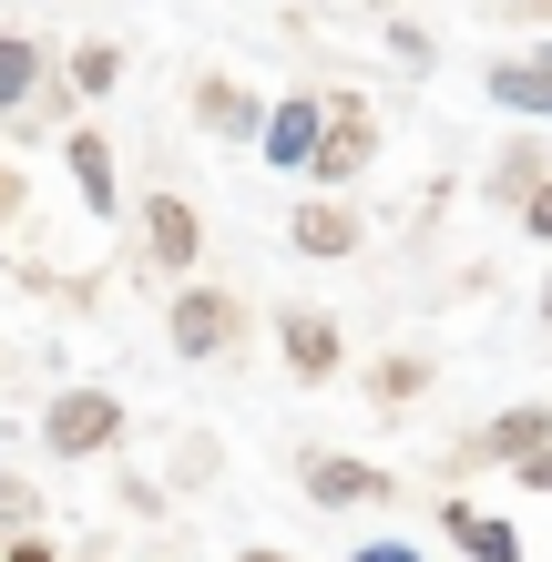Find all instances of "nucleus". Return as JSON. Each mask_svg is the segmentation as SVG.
<instances>
[{"label": "nucleus", "mask_w": 552, "mask_h": 562, "mask_svg": "<svg viewBox=\"0 0 552 562\" xmlns=\"http://www.w3.org/2000/svg\"><path fill=\"white\" fill-rule=\"evenodd\" d=\"M492 103L502 113H552V61H502V72H492Z\"/></svg>", "instance_id": "obj_8"}, {"label": "nucleus", "mask_w": 552, "mask_h": 562, "mask_svg": "<svg viewBox=\"0 0 552 562\" xmlns=\"http://www.w3.org/2000/svg\"><path fill=\"white\" fill-rule=\"evenodd\" d=\"M113 429H123V409L103 400V389H61V400L42 409V440H52L61 460H82V450H103Z\"/></svg>", "instance_id": "obj_1"}, {"label": "nucleus", "mask_w": 552, "mask_h": 562, "mask_svg": "<svg viewBox=\"0 0 552 562\" xmlns=\"http://www.w3.org/2000/svg\"><path fill=\"white\" fill-rule=\"evenodd\" d=\"M522 491H552V450H532V460H522Z\"/></svg>", "instance_id": "obj_16"}, {"label": "nucleus", "mask_w": 552, "mask_h": 562, "mask_svg": "<svg viewBox=\"0 0 552 562\" xmlns=\"http://www.w3.org/2000/svg\"><path fill=\"white\" fill-rule=\"evenodd\" d=\"M246 562H286V552H246Z\"/></svg>", "instance_id": "obj_19"}, {"label": "nucleus", "mask_w": 552, "mask_h": 562, "mask_svg": "<svg viewBox=\"0 0 552 562\" xmlns=\"http://www.w3.org/2000/svg\"><path fill=\"white\" fill-rule=\"evenodd\" d=\"M522 225H532V236H552V184H532V194H522Z\"/></svg>", "instance_id": "obj_15"}, {"label": "nucleus", "mask_w": 552, "mask_h": 562, "mask_svg": "<svg viewBox=\"0 0 552 562\" xmlns=\"http://www.w3.org/2000/svg\"><path fill=\"white\" fill-rule=\"evenodd\" d=\"M481 450H502V460L552 450V409H511V419H492V429H481Z\"/></svg>", "instance_id": "obj_10"}, {"label": "nucleus", "mask_w": 552, "mask_h": 562, "mask_svg": "<svg viewBox=\"0 0 552 562\" xmlns=\"http://www.w3.org/2000/svg\"><path fill=\"white\" fill-rule=\"evenodd\" d=\"M144 246H154V267H194V205L184 194H154L144 205Z\"/></svg>", "instance_id": "obj_6"}, {"label": "nucleus", "mask_w": 552, "mask_h": 562, "mask_svg": "<svg viewBox=\"0 0 552 562\" xmlns=\"http://www.w3.org/2000/svg\"><path fill=\"white\" fill-rule=\"evenodd\" d=\"M450 542H461L471 562H522V542H511V521H481L471 502H450Z\"/></svg>", "instance_id": "obj_7"}, {"label": "nucleus", "mask_w": 552, "mask_h": 562, "mask_svg": "<svg viewBox=\"0 0 552 562\" xmlns=\"http://www.w3.org/2000/svg\"><path fill=\"white\" fill-rule=\"evenodd\" d=\"M359 562H419V552H409V542H369Z\"/></svg>", "instance_id": "obj_17"}, {"label": "nucleus", "mask_w": 552, "mask_h": 562, "mask_svg": "<svg viewBox=\"0 0 552 562\" xmlns=\"http://www.w3.org/2000/svg\"><path fill=\"white\" fill-rule=\"evenodd\" d=\"M0 562H52V552H42V542H11V552H0Z\"/></svg>", "instance_id": "obj_18"}, {"label": "nucleus", "mask_w": 552, "mask_h": 562, "mask_svg": "<svg viewBox=\"0 0 552 562\" xmlns=\"http://www.w3.org/2000/svg\"><path fill=\"white\" fill-rule=\"evenodd\" d=\"M317 113H328V103H317V92H297V103L267 123V164H277V175H307V154H317Z\"/></svg>", "instance_id": "obj_5"}, {"label": "nucleus", "mask_w": 552, "mask_h": 562, "mask_svg": "<svg viewBox=\"0 0 552 562\" xmlns=\"http://www.w3.org/2000/svg\"><path fill=\"white\" fill-rule=\"evenodd\" d=\"M297 246H307V256H348V246H359V225H348L338 205H307V215H297Z\"/></svg>", "instance_id": "obj_12"}, {"label": "nucleus", "mask_w": 552, "mask_h": 562, "mask_svg": "<svg viewBox=\"0 0 552 562\" xmlns=\"http://www.w3.org/2000/svg\"><path fill=\"white\" fill-rule=\"evenodd\" d=\"M307 491L328 512H359V502H388V471H369V460H338V450H317L307 460Z\"/></svg>", "instance_id": "obj_3"}, {"label": "nucleus", "mask_w": 552, "mask_h": 562, "mask_svg": "<svg viewBox=\"0 0 552 562\" xmlns=\"http://www.w3.org/2000/svg\"><path fill=\"white\" fill-rule=\"evenodd\" d=\"M31 72H42V52H31V42H0V113L31 92Z\"/></svg>", "instance_id": "obj_13"}, {"label": "nucleus", "mask_w": 552, "mask_h": 562, "mask_svg": "<svg viewBox=\"0 0 552 562\" xmlns=\"http://www.w3.org/2000/svg\"><path fill=\"white\" fill-rule=\"evenodd\" d=\"M72 184H82L92 215H113V154H103V134H72Z\"/></svg>", "instance_id": "obj_11"}, {"label": "nucleus", "mask_w": 552, "mask_h": 562, "mask_svg": "<svg viewBox=\"0 0 552 562\" xmlns=\"http://www.w3.org/2000/svg\"><path fill=\"white\" fill-rule=\"evenodd\" d=\"M542 317H552V286H542Z\"/></svg>", "instance_id": "obj_20"}, {"label": "nucleus", "mask_w": 552, "mask_h": 562, "mask_svg": "<svg viewBox=\"0 0 552 562\" xmlns=\"http://www.w3.org/2000/svg\"><path fill=\"white\" fill-rule=\"evenodd\" d=\"M369 113L359 103H328V113H317V154H307V175L317 184H348V175H359V164H369Z\"/></svg>", "instance_id": "obj_2"}, {"label": "nucleus", "mask_w": 552, "mask_h": 562, "mask_svg": "<svg viewBox=\"0 0 552 562\" xmlns=\"http://www.w3.org/2000/svg\"><path fill=\"white\" fill-rule=\"evenodd\" d=\"M194 113H205V123H225V134H246V123H256V113H246V92H205Z\"/></svg>", "instance_id": "obj_14"}, {"label": "nucleus", "mask_w": 552, "mask_h": 562, "mask_svg": "<svg viewBox=\"0 0 552 562\" xmlns=\"http://www.w3.org/2000/svg\"><path fill=\"white\" fill-rule=\"evenodd\" d=\"M225 327H236V307H225L215 286H184V296H174V348H184V358H215Z\"/></svg>", "instance_id": "obj_4"}, {"label": "nucleus", "mask_w": 552, "mask_h": 562, "mask_svg": "<svg viewBox=\"0 0 552 562\" xmlns=\"http://www.w3.org/2000/svg\"><path fill=\"white\" fill-rule=\"evenodd\" d=\"M286 369H297V379H328L338 369V327L328 317H286Z\"/></svg>", "instance_id": "obj_9"}]
</instances>
